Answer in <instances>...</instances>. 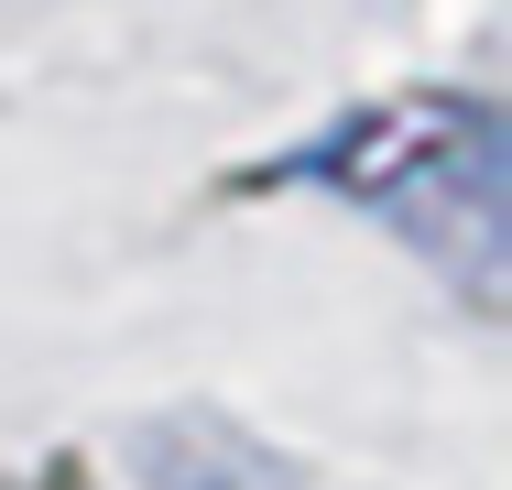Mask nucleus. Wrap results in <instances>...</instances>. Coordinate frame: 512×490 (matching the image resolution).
Listing matches in <instances>:
<instances>
[{
    "label": "nucleus",
    "instance_id": "1",
    "mask_svg": "<svg viewBox=\"0 0 512 490\" xmlns=\"http://www.w3.org/2000/svg\"><path fill=\"white\" fill-rule=\"evenodd\" d=\"M295 175L393 218L436 273H458L469 305H502V240H512L502 109H480V98H382V109L338 120L316 153H295Z\"/></svg>",
    "mask_w": 512,
    "mask_h": 490
}]
</instances>
